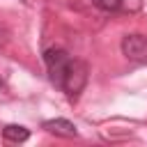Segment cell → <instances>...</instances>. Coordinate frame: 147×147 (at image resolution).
<instances>
[{
	"label": "cell",
	"instance_id": "obj_1",
	"mask_svg": "<svg viewBox=\"0 0 147 147\" xmlns=\"http://www.w3.org/2000/svg\"><path fill=\"white\" fill-rule=\"evenodd\" d=\"M85 85H87V64H85L83 60H69L60 87H62L69 96H76V94L83 92Z\"/></svg>",
	"mask_w": 147,
	"mask_h": 147
},
{
	"label": "cell",
	"instance_id": "obj_2",
	"mask_svg": "<svg viewBox=\"0 0 147 147\" xmlns=\"http://www.w3.org/2000/svg\"><path fill=\"white\" fill-rule=\"evenodd\" d=\"M69 53L64 48H48L44 53V62H46V69H48V76L51 80L60 87L62 85V78H64V69L69 64Z\"/></svg>",
	"mask_w": 147,
	"mask_h": 147
},
{
	"label": "cell",
	"instance_id": "obj_3",
	"mask_svg": "<svg viewBox=\"0 0 147 147\" xmlns=\"http://www.w3.org/2000/svg\"><path fill=\"white\" fill-rule=\"evenodd\" d=\"M122 55L131 62H147V37L145 34H126L122 39Z\"/></svg>",
	"mask_w": 147,
	"mask_h": 147
},
{
	"label": "cell",
	"instance_id": "obj_4",
	"mask_svg": "<svg viewBox=\"0 0 147 147\" xmlns=\"http://www.w3.org/2000/svg\"><path fill=\"white\" fill-rule=\"evenodd\" d=\"M41 129H46L48 133L60 136V138H76V136H78L76 124L69 122V119H62V117H57V119H46V122L41 124Z\"/></svg>",
	"mask_w": 147,
	"mask_h": 147
},
{
	"label": "cell",
	"instance_id": "obj_5",
	"mask_svg": "<svg viewBox=\"0 0 147 147\" xmlns=\"http://www.w3.org/2000/svg\"><path fill=\"white\" fill-rule=\"evenodd\" d=\"M2 136H5V140H9V142H25V140L30 138V131H28L25 126H21V124H7V126L2 129Z\"/></svg>",
	"mask_w": 147,
	"mask_h": 147
},
{
	"label": "cell",
	"instance_id": "obj_6",
	"mask_svg": "<svg viewBox=\"0 0 147 147\" xmlns=\"http://www.w3.org/2000/svg\"><path fill=\"white\" fill-rule=\"evenodd\" d=\"M92 2H94V7H99L103 11H115L122 5V0H92Z\"/></svg>",
	"mask_w": 147,
	"mask_h": 147
},
{
	"label": "cell",
	"instance_id": "obj_7",
	"mask_svg": "<svg viewBox=\"0 0 147 147\" xmlns=\"http://www.w3.org/2000/svg\"><path fill=\"white\" fill-rule=\"evenodd\" d=\"M0 90H2V78H0Z\"/></svg>",
	"mask_w": 147,
	"mask_h": 147
}]
</instances>
